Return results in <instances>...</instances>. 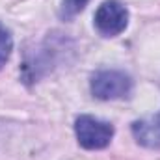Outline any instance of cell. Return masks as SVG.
Listing matches in <instances>:
<instances>
[{
	"mask_svg": "<svg viewBox=\"0 0 160 160\" xmlns=\"http://www.w3.org/2000/svg\"><path fill=\"white\" fill-rule=\"evenodd\" d=\"M78 143L84 149H104L114 138V127L91 116H80L75 123Z\"/></svg>",
	"mask_w": 160,
	"mask_h": 160,
	"instance_id": "cell-1",
	"label": "cell"
},
{
	"mask_svg": "<svg viewBox=\"0 0 160 160\" xmlns=\"http://www.w3.org/2000/svg\"><path fill=\"white\" fill-rule=\"evenodd\" d=\"M132 89V80L121 71H99L91 78V93L101 101L127 97Z\"/></svg>",
	"mask_w": 160,
	"mask_h": 160,
	"instance_id": "cell-2",
	"label": "cell"
},
{
	"mask_svg": "<svg viewBox=\"0 0 160 160\" xmlns=\"http://www.w3.org/2000/svg\"><path fill=\"white\" fill-rule=\"evenodd\" d=\"M128 24V11L119 0H106L95 11V26L106 38L119 36Z\"/></svg>",
	"mask_w": 160,
	"mask_h": 160,
	"instance_id": "cell-3",
	"label": "cell"
},
{
	"mask_svg": "<svg viewBox=\"0 0 160 160\" xmlns=\"http://www.w3.org/2000/svg\"><path fill=\"white\" fill-rule=\"evenodd\" d=\"M11 50H13V39H11V34L9 30L0 24V69L6 65V62L9 60L11 56Z\"/></svg>",
	"mask_w": 160,
	"mask_h": 160,
	"instance_id": "cell-4",
	"label": "cell"
},
{
	"mask_svg": "<svg viewBox=\"0 0 160 160\" xmlns=\"http://www.w3.org/2000/svg\"><path fill=\"white\" fill-rule=\"evenodd\" d=\"M89 0H62V17L63 19H73L88 6Z\"/></svg>",
	"mask_w": 160,
	"mask_h": 160,
	"instance_id": "cell-5",
	"label": "cell"
},
{
	"mask_svg": "<svg viewBox=\"0 0 160 160\" xmlns=\"http://www.w3.org/2000/svg\"><path fill=\"white\" fill-rule=\"evenodd\" d=\"M155 123V127H157V132H158V140H160V116L157 118V121H153Z\"/></svg>",
	"mask_w": 160,
	"mask_h": 160,
	"instance_id": "cell-6",
	"label": "cell"
}]
</instances>
